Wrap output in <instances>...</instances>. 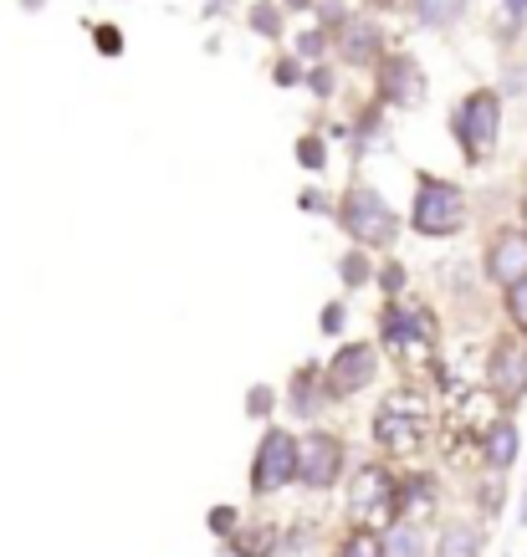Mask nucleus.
Masks as SVG:
<instances>
[{
	"instance_id": "obj_11",
	"label": "nucleus",
	"mask_w": 527,
	"mask_h": 557,
	"mask_svg": "<svg viewBox=\"0 0 527 557\" xmlns=\"http://www.w3.org/2000/svg\"><path fill=\"white\" fill-rule=\"evenodd\" d=\"M426 92H430V83L415 57H384V62H379V98L384 102H394V108H420Z\"/></svg>"
},
{
	"instance_id": "obj_17",
	"label": "nucleus",
	"mask_w": 527,
	"mask_h": 557,
	"mask_svg": "<svg viewBox=\"0 0 527 557\" xmlns=\"http://www.w3.org/2000/svg\"><path fill=\"white\" fill-rule=\"evenodd\" d=\"M272 547H277L272 527H256V532H236L231 537V553L236 557H272Z\"/></svg>"
},
{
	"instance_id": "obj_4",
	"label": "nucleus",
	"mask_w": 527,
	"mask_h": 557,
	"mask_svg": "<svg viewBox=\"0 0 527 557\" xmlns=\"http://www.w3.org/2000/svg\"><path fill=\"white\" fill-rule=\"evenodd\" d=\"M409 225L420 236H456L461 225H466V195H461V185H451L441 174H420Z\"/></svg>"
},
{
	"instance_id": "obj_10",
	"label": "nucleus",
	"mask_w": 527,
	"mask_h": 557,
	"mask_svg": "<svg viewBox=\"0 0 527 557\" xmlns=\"http://www.w3.org/2000/svg\"><path fill=\"white\" fill-rule=\"evenodd\" d=\"M343 471V440L328 435V430H307L303 440H297V481L312 491L333 486Z\"/></svg>"
},
{
	"instance_id": "obj_6",
	"label": "nucleus",
	"mask_w": 527,
	"mask_h": 557,
	"mask_svg": "<svg viewBox=\"0 0 527 557\" xmlns=\"http://www.w3.org/2000/svg\"><path fill=\"white\" fill-rule=\"evenodd\" d=\"M348 511H354L358 527H394L400 522V486L384 466H358L354 481H348Z\"/></svg>"
},
{
	"instance_id": "obj_1",
	"label": "nucleus",
	"mask_w": 527,
	"mask_h": 557,
	"mask_svg": "<svg viewBox=\"0 0 527 557\" xmlns=\"http://www.w3.org/2000/svg\"><path fill=\"white\" fill-rule=\"evenodd\" d=\"M430 435V405L420 388H394L375 414V440L384 456H415Z\"/></svg>"
},
{
	"instance_id": "obj_2",
	"label": "nucleus",
	"mask_w": 527,
	"mask_h": 557,
	"mask_svg": "<svg viewBox=\"0 0 527 557\" xmlns=\"http://www.w3.org/2000/svg\"><path fill=\"white\" fill-rule=\"evenodd\" d=\"M384 348H390L405 373H430L436 369V318L426 307H384Z\"/></svg>"
},
{
	"instance_id": "obj_38",
	"label": "nucleus",
	"mask_w": 527,
	"mask_h": 557,
	"mask_svg": "<svg viewBox=\"0 0 527 557\" xmlns=\"http://www.w3.org/2000/svg\"><path fill=\"white\" fill-rule=\"evenodd\" d=\"M205 5H210V11H216V5H231V0H205Z\"/></svg>"
},
{
	"instance_id": "obj_24",
	"label": "nucleus",
	"mask_w": 527,
	"mask_h": 557,
	"mask_svg": "<svg viewBox=\"0 0 527 557\" xmlns=\"http://www.w3.org/2000/svg\"><path fill=\"white\" fill-rule=\"evenodd\" d=\"M507 318H512V333H523L527 338V282L507 292Z\"/></svg>"
},
{
	"instance_id": "obj_5",
	"label": "nucleus",
	"mask_w": 527,
	"mask_h": 557,
	"mask_svg": "<svg viewBox=\"0 0 527 557\" xmlns=\"http://www.w3.org/2000/svg\"><path fill=\"white\" fill-rule=\"evenodd\" d=\"M339 225L358 240V246H390V240L400 236V220H394L390 200H384L379 189H369V185H354L348 195H343Z\"/></svg>"
},
{
	"instance_id": "obj_34",
	"label": "nucleus",
	"mask_w": 527,
	"mask_h": 557,
	"mask_svg": "<svg viewBox=\"0 0 527 557\" xmlns=\"http://www.w3.org/2000/svg\"><path fill=\"white\" fill-rule=\"evenodd\" d=\"M400 282H405V271H400V267H384V287L400 292Z\"/></svg>"
},
{
	"instance_id": "obj_8",
	"label": "nucleus",
	"mask_w": 527,
	"mask_h": 557,
	"mask_svg": "<svg viewBox=\"0 0 527 557\" xmlns=\"http://www.w3.org/2000/svg\"><path fill=\"white\" fill-rule=\"evenodd\" d=\"M292 481H297V440L287 430H267L252 460V491L256 496H272V491L292 486Z\"/></svg>"
},
{
	"instance_id": "obj_32",
	"label": "nucleus",
	"mask_w": 527,
	"mask_h": 557,
	"mask_svg": "<svg viewBox=\"0 0 527 557\" xmlns=\"http://www.w3.org/2000/svg\"><path fill=\"white\" fill-rule=\"evenodd\" d=\"M272 77H277L282 87H292V83H303V67H297V62H277Z\"/></svg>"
},
{
	"instance_id": "obj_39",
	"label": "nucleus",
	"mask_w": 527,
	"mask_h": 557,
	"mask_svg": "<svg viewBox=\"0 0 527 557\" xmlns=\"http://www.w3.org/2000/svg\"><path fill=\"white\" fill-rule=\"evenodd\" d=\"M369 5H394V0H369Z\"/></svg>"
},
{
	"instance_id": "obj_13",
	"label": "nucleus",
	"mask_w": 527,
	"mask_h": 557,
	"mask_svg": "<svg viewBox=\"0 0 527 557\" xmlns=\"http://www.w3.org/2000/svg\"><path fill=\"white\" fill-rule=\"evenodd\" d=\"M339 57L348 67H379L384 62V36L369 16H348L339 32Z\"/></svg>"
},
{
	"instance_id": "obj_28",
	"label": "nucleus",
	"mask_w": 527,
	"mask_h": 557,
	"mask_svg": "<svg viewBox=\"0 0 527 557\" xmlns=\"http://www.w3.org/2000/svg\"><path fill=\"white\" fill-rule=\"evenodd\" d=\"M93 41H98V51H102V57H119V51H123V36H119V26H93Z\"/></svg>"
},
{
	"instance_id": "obj_3",
	"label": "nucleus",
	"mask_w": 527,
	"mask_h": 557,
	"mask_svg": "<svg viewBox=\"0 0 527 557\" xmlns=\"http://www.w3.org/2000/svg\"><path fill=\"white\" fill-rule=\"evenodd\" d=\"M497 123H502V92H492V87H477V92H471V98H461V108L451 113V134H456L461 153H466L471 164L492 159Z\"/></svg>"
},
{
	"instance_id": "obj_22",
	"label": "nucleus",
	"mask_w": 527,
	"mask_h": 557,
	"mask_svg": "<svg viewBox=\"0 0 527 557\" xmlns=\"http://www.w3.org/2000/svg\"><path fill=\"white\" fill-rule=\"evenodd\" d=\"M339 276H343V287H364V282H369V256L364 251L339 256Z\"/></svg>"
},
{
	"instance_id": "obj_18",
	"label": "nucleus",
	"mask_w": 527,
	"mask_h": 557,
	"mask_svg": "<svg viewBox=\"0 0 527 557\" xmlns=\"http://www.w3.org/2000/svg\"><path fill=\"white\" fill-rule=\"evenodd\" d=\"M339 557H390V547H384V537H379V532L358 527V532H348V537H343Z\"/></svg>"
},
{
	"instance_id": "obj_12",
	"label": "nucleus",
	"mask_w": 527,
	"mask_h": 557,
	"mask_svg": "<svg viewBox=\"0 0 527 557\" xmlns=\"http://www.w3.org/2000/svg\"><path fill=\"white\" fill-rule=\"evenodd\" d=\"M487 276H492L502 292L527 282V225L523 231H497L492 236V246H487Z\"/></svg>"
},
{
	"instance_id": "obj_30",
	"label": "nucleus",
	"mask_w": 527,
	"mask_h": 557,
	"mask_svg": "<svg viewBox=\"0 0 527 557\" xmlns=\"http://www.w3.org/2000/svg\"><path fill=\"white\" fill-rule=\"evenodd\" d=\"M343 322H348V312H343V302H328V307H323V318H318V327H323L328 338H333V333H343Z\"/></svg>"
},
{
	"instance_id": "obj_29",
	"label": "nucleus",
	"mask_w": 527,
	"mask_h": 557,
	"mask_svg": "<svg viewBox=\"0 0 527 557\" xmlns=\"http://www.w3.org/2000/svg\"><path fill=\"white\" fill-rule=\"evenodd\" d=\"M205 527H210V532H221V537H236V511H231V507H216L210 517H205Z\"/></svg>"
},
{
	"instance_id": "obj_19",
	"label": "nucleus",
	"mask_w": 527,
	"mask_h": 557,
	"mask_svg": "<svg viewBox=\"0 0 527 557\" xmlns=\"http://www.w3.org/2000/svg\"><path fill=\"white\" fill-rule=\"evenodd\" d=\"M312 379H318V369H303L297 379H292V394H287L292 414H312V409H318V388H312Z\"/></svg>"
},
{
	"instance_id": "obj_23",
	"label": "nucleus",
	"mask_w": 527,
	"mask_h": 557,
	"mask_svg": "<svg viewBox=\"0 0 527 557\" xmlns=\"http://www.w3.org/2000/svg\"><path fill=\"white\" fill-rule=\"evenodd\" d=\"M252 32H261V36H282V11L261 0V5L252 11Z\"/></svg>"
},
{
	"instance_id": "obj_9",
	"label": "nucleus",
	"mask_w": 527,
	"mask_h": 557,
	"mask_svg": "<svg viewBox=\"0 0 527 557\" xmlns=\"http://www.w3.org/2000/svg\"><path fill=\"white\" fill-rule=\"evenodd\" d=\"M375 369H379L375 343H348V348H339V354L328 358L323 394L328 399H354V394H364V388L375 384Z\"/></svg>"
},
{
	"instance_id": "obj_20",
	"label": "nucleus",
	"mask_w": 527,
	"mask_h": 557,
	"mask_svg": "<svg viewBox=\"0 0 527 557\" xmlns=\"http://www.w3.org/2000/svg\"><path fill=\"white\" fill-rule=\"evenodd\" d=\"M384 547H390V557H420V532H415V522H394L390 532H384Z\"/></svg>"
},
{
	"instance_id": "obj_21",
	"label": "nucleus",
	"mask_w": 527,
	"mask_h": 557,
	"mask_svg": "<svg viewBox=\"0 0 527 557\" xmlns=\"http://www.w3.org/2000/svg\"><path fill=\"white\" fill-rule=\"evenodd\" d=\"M430 502H436V486H430V481H420V475L400 491V511H420V517H426Z\"/></svg>"
},
{
	"instance_id": "obj_15",
	"label": "nucleus",
	"mask_w": 527,
	"mask_h": 557,
	"mask_svg": "<svg viewBox=\"0 0 527 557\" xmlns=\"http://www.w3.org/2000/svg\"><path fill=\"white\" fill-rule=\"evenodd\" d=\"M436 557H481V532L471 522H451L436 542Z\"/></svg>"
},
{
	"instance_id": "obj_7",
	"label": "nucleus",
	"mask_w": 527,
	"mask_h": 557,
	"mask_svg": "<svg viewBox=\"0 0 527 557\" xmlns=\"http://www.w3.org/2000/svg\"><path fill=\"white\" fill-rule=\"evenodd\" d=\"M487 388H492L502 409H517L527 399V338L523 333H502L487 354Z\"/></svg>"
},
{
	"instance_id": "obj_16",
	"label": "nucleus",
	"mask_w": 527,
	"mask_h": 557,
	"mask_svg": "<svg viewBox=\"0 0 527 557\" xmlns=\"http://www.w3.org/2000/svg\"><path fill=\"white\" fill-rule=\"evenodd\" d=\"M466 11V0H415V21L420 26H451Z\"/></svg>"
},
{
	"instance_id": "obj_14",
	"label": "nucleus",
	"mask_w": 527,
	"mask_h": 557,
	"mask_svg": "<svg viewBox=\"0 0 527 557\" xmlns=\"http://www.w3.org/2000/svg\"><path fill=\"white\" fill-rule=\"evenodd\" d=\"M517 450H523V435H517V424L502 414V420L487 430V440H481V466H487V471H502V475H507L512 466H517Z\"/></svg>"
},
{
	"instance_id": "obj_31",
	"label": "nucleus",
	"mask_w": 527,
	"mask_h": 557,
	"mask_svg": "<svg viewBox=\"0 0 527 557\" xmlns=\"http://www.w3.org/2000/svg\"><path fill=\"white\" fill-rule=\"evenodd\" d=\"M323 47H328V32H303L297 36V51H303L307 62H312V57H323Z\"/></svg>"
},
{
	"instance_id": "obj_37",
	"label": "nucleus",
	"mask_w": 527,
	"mask_h": 557,
	"mask_svg": "<svg viewBox=\"0 0 527 557\" xmlns=\"http://www.w3.org/2000/svg\"><path fill=\"white\" fill-rule=\"evenodd\" d=\"M287 5H292V11H307V5H312V0H287Z\"/></svg>"
},
{
	"instance_id": "obj_40",
	"label": "nucleus",
	"mask_w": 527,
	"mask_h": 557,
	"mask_svg": "<svg viewBox=\"0 0 527 557\" xmlns=\"http://www.w3.org/2000/svg\"><path fill=\"white\" fill-rule=\"evenodd\" d=\"M523 220H527V195H523Z\"/></svg>"
},
{
	"instance_id": "obj_26",
	"label": "nucleus",
	"mask_w": 527,
	"mask_h": 557,
	"mask_svg": "<svg viewBox=\"0 0 527 557\" xmlns=\"http://www.w3.org/2000/svg\"><path fill=\"white\" fill-rule=\"evenodd\" d=\"M297 164H303V170H323L328 149L318 144V138H297Z\"/></svg>"
},
{
	"instance_id": "obj_25",
	"label": "nucleus",
	"mask_w": 527,
	"mask_h": 557,
	"mask_svg": "<svg viewBox=\"0 0 527 557\" xmlns=\"http://www.w3.org/2000/svg\"><path fill=\"white\" fill-rule=\"evenodd\" d=\"M502 481H507L502 471H487V486H481V511H487V517L502 511Z\"/></svg>"
},
{
	"instance_id": "obj_27",
	"label": "nucleus",
	"mask_w": 527,
	"mask_h": 557,
	"mask_svg": "<svg viewBox=\"0 0 527 557\" xmlns=\"http://www.w3.org/2000/svg\"><path fill=\"white\" fill-rule=\"evenodd\" d=\"M272 405H277V399H272V388H261V384H256L252 394H246V414H252V420H267V414H272Z\"/></svg>"
},
{
	"instance_id": "obj_35",
	"label": "nucleus",
	"mask_w": 527,
	"mask_h": 557,
	"mask_svg": "<svg viewBox=\"0 0 527 557\" xmlns=\"http://www.w3.org/2000/svg\"><path fill=\"white\" fill-rule=\"evenodd\" d=\"M502 5H507V16H512V21H523V16H527V0H502Z\"/></svg>"
},
{
	"instance_id": "obj_33",
	"label": "nucleus",
	"mask_w": 527,
	"mask_h": 557,
	"mask_svg": "<svg viewBox=\"0 0 527 557\" xmlns=\"http://www.w3.org/2000/svg\"><path fill=\"white\" fill-rule=\"evenodd\" d=\"M307 83H312V92H318V98H328V92H333V72H328V67H318V72H312V77H307Z\"/></svg>"
},
{
	"instance_id": "obj_36",
	"label": "nucleus",
	"mask_w": 527,
	"mask_h": 557,
	"mask_svg": "<svg viewBox=\"0 0 527 557\" xmlns=\"http://www.w3.org/2000/svg\"><path fill=\"white\" fill-rule=\"evenodd\" d=\"M517 522L527 527V486H523V507H517Z\"/></svg>"
}]
</instances>
